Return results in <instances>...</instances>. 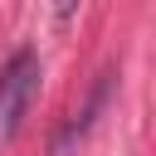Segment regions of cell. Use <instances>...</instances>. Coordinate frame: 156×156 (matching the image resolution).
Masks as SVG:
<instances>
[{
	"instance_id": "6da1fadb",
	"label": "cell",
	"mask_w": 156,
	"mask_h": 156,
	"mask_svg": "<svg viewBox=\"0 0 156 156\" xmlns=\"http://www.w3.org/2000/svg\"><path fill=\"white\" fill-rule=\"evenodd\" d=\"M34 93H39V54L20 49L0 68V146L15 141V132H20V122H24L29 102H34Z\"/></svg>"
}]
</instances>
